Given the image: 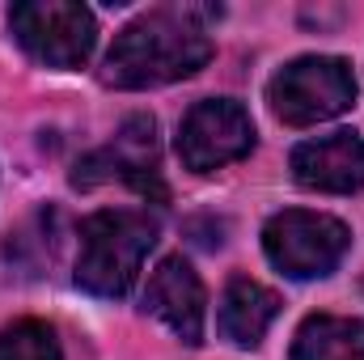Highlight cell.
<instances>
[{"instance_id":"7c38bea8","label":"cell","mask_w":364,"mask_h":360,"mask_svg":"<svg viewBox=\"0 0 364 360\" xmlns=\"http://www.w3.org/2000/svg\"><path fill=\"white\" fill-rule=\"evenodd\" d=\"M55 246H60V212L55 208H38L34 216H26L9 242H4V255L13 268H21L26 275H43L55 259Z\"/></svg>"},{"instance_id":"52a82bcc","label":"cell","mask_w":364,"mask_h":360,"mask_svg":"<svg viewBox=\"0 0 364 360\" xmlns=\"http://www.w3.org/2000/svg\"><path fill=\"white\" fill-rule=\"evenodd\" d=\"M157 162H161V144H157V123H153V115H132V119L114 132V140H110L106 149L90 153V157L77 166L73 186L90 191L97 182H127V186L140 191V195L166 199Z\"/></svg>"},{"instance_id":"277c9868","label":"cell","mask_w":364,"mask_h":360,"mask_svg":"<svg viewBox=\"0 0 364 360\" xmlns=\"http://www.w3.org/2000/svg\"><path fill=\"white\" fill-rule=\"evenodd\" d=\"M352 246V233L343 221L326 212H305V208H284L263 225V250L275 271L288 280H322L343 263Z\"/></svg>"},{"instance_id":"3957f363","label":"cell","mask_w":364,"mask_h":360,"mask_svg":"<svg viewBox=\"0 0 364 360\" xmlns=\"http://www.w3.org/2000/svg\"><path fill=\"white\" fill-rule=\"evenodd\" d=\"M272 115L288 127H314L356 102V73L339 55H301L267 81Z\"/></svg>"},{"instance_id":"6da1fadb","label":"cell","mask_w":364,"mask_h":360,"mask_svg":"<svg viewBox=\"0 0 364 360\" xmlns=\"http://www.w3.org/2000/svg\"><path fill=\"white\" fill-rule=\"evenodd\" d=\"M220 17V9H195V4H170L136 17L123 26L97 68L102 85L110 90H153L182 77H195L212 60V34L203 21Z\"/></svg>"},{"instance_id":"5b68a950","label":"cell","mask_w":364,"mask_h":360,"mask_svg":"<svg viewBox=\"0 0 364 360\" xmlns=\"http://www.w3.org/2000/svg\"><path fill=\"white\" fill-rule=\"evenodd\" d=\"M9 30L21 51L47 68H81L93 55L97 21L77 0H26L9 9Z\"/></svg>"},{"instance_id":"ba28073f","label":"cell","mask_w":364,"mask_h":360,"mask_svg":"<svg viewBox=\"0 0 364 360\" xmlns=\"http://www.w3.org/2000/svg\"><path fill=\"white\" fill-rule=\"evenodd\" d=\"M144 309H149L153 318H161L186 348H199V344H203V314H208L203 280L195 275V268H191L182 255L161 259L157 271L149 275Z\"/></svg>"},{"instance_id":"7a4b0ae2","label":"cell","mask_w":364,"mask_h":360,"mask_svg":"<svg viewBox=\"0 0 364 360\" xmlns=\"http://www.w3.org/2000/svg\"><path fill=\"white\" fill-rule=\"evenodd\" d=\"M157 216L144 208H102L81 221V246H77V288L102 301H119L140 280L149 250L157 246Z\"/></svg>"},{"instance_id":"4fadbf2b","label":"cell","mask_w":364,"mask_h":360,"mask_svg":"<svg viewBox=\"0 0 364 360\" xmlns=\"http://www.w3.org/2000/svg\"><path fill=\"white\" fill-rule=\"evenodd\" d=\"M0 360H64L55 327L38 318H21L0 331Z\"/></svg>"},{"instance_id":"8fae6325","label":"cell","mask_w":364,"mask_h":360,"mask_svg":"<svg viewBox=\"0 0 364 360\" xmlns=\"http://www.w3.org/2000/svg\"><path fill=\"white\" fill-rule=\"evenodd\" d=\"M288 360H364V318L309 314L292 335Z\"/></svg>"},{"instance_id":"9c48e42d","label":"cell","mask_w":364,"mask_h":360,"mask_svg":"<svg viewBox=\"0 0 364 360\" xmlns=\"http://www.w3.org/2000/svg\"><path fill=\"white\" fill-rule=\"evenodd\" d=\"M292 179L305 191L352 195L364 186V140L356 132H331L292 149Z\"/></svg>"},{"instance_id":"30bf717a","label":"cell","mask_w":364,"mask_h":360,"mask_svg":"<svg viewBox=\"0 0 364 360\" xmlns=\"http://www.w3.org/2000/svg\"><path fill=\"white\" fill-rule=\"evenodd\" d=\"M279 314V297L250 275H233L216 305V327L233 348H259Z\"/></svg>"},{"instance_id":"8992f818","label":"cell","mask_w":364,"mask_h":360,"mask_svg":"<svg viewBox=\"0 0 364 360\" xmlns=\"http://www.w3.org/2000/svg\"><path fill=\"white\" fill-rule=\"evenodd\" d=\"M255 149V119L233 97H203L178 123V157L186 170L212 174Z\"/></svg>"}]
</instances>
